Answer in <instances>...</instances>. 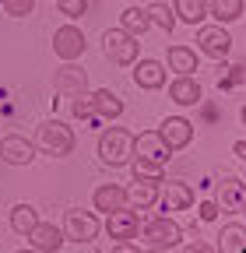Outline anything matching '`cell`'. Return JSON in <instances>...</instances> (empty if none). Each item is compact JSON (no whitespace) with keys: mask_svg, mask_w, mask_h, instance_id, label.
I'll return each mask as SVG.
<instances>
[{"mask_svg":"<svg viewBox=\"0 0 246 253\" xmlns=\"http://www.w3.org/2000/svg\"><path fill=\"white\" fill-rule=\"evenodd\" d=\"M32 144H36V151H42L49 158H67L74 151L78 137H74V130H71L64 120H42L36 126V141Z\"/></svg>","mask_w":246,"mask_h":253,"instance_id":"6da1fadb","label":"cell"},{"mask_svg":"<svg viewBox=\"0 0 246 253\" xmlns=\"http://www.w3.org/2000/svg\"><path fill=\"white\" fill-rule=\"evenodd\" d=\"M99 158L109 169H123L134 158V134L123 130V126H109L99 137Z\"/></svg>","mask_w":246,"mask_h":253,"instance_id":"7a4b0ae2","label":"cell"},{"mask_svg":"<svg viewBox=\"0 0 246 253\" xmlns=\"http://www.w3.org/2000/svg\"><path fill=\"white\" fill-rule=\"evenodd\" d=\"M137 236H141V246L144 250H159V253L162 250H176L183 243V229L176 225L169 214H155L144 229H137Z\"/></svg>","mask_w":246,"mask_h":253,"instance_id":"3957f363","label":"cell"},{"mask_svg":"<svg viewBox=\"0 0 246 253\" xmlns=\"http://www.w3.org/2000/svg\"><path fill=\"white\" fill-rule=\"evenodd\" d=\"M102 53L116 63V67H130V63L141 56V39L116 25V28L102 32Z\"/></svg>","mask_w":246,"mask_h":253,"instance_id":"277c9868","label":"cell"},{"mask_svg":"<svg viewBox=\"0 0 246 253\" xmlns=\"http://www.w3.org/2000/svg\"><path fill=\"white\" fill-rule=\"evenodd\" d=\"M99 218L95 211H84V208H71L64 214V243H78V246H91L99 236Z\"/></svg>","mask_w":246,"mask_h":253,"instance_id":"5b68a950","label":"cell"},{"mask_svg":"<svg viewBox=\"0 0 246 253\" xmlns=\"http://www.w3.org/2000/svg\"><path fill=\"white\" fill-rule=\"evenodd\" d=\"M197 49L211 60H225L232 53V36L225 32V25H197Z\"/></svg>","mask_w":246,"mask_h":253,"instance_id":"8992f818","label":"cell"},{"mask_svg":"<svg viewBox=\"0 0 246 253\" xmlns=\"http://www.w3.org/2000/svg\"><path fill=\"white\" fill-rule=\"evenodd\" d=\"M137 229H141V214L127 204V208H116L106 214V236L113 243H127V239H137Z\"/></svg>","mask_w":246,"mask_h":253,"instance_id":"52a82bcc","label":"cell"},{"mask_svg":"<svg viewBox=\"0 0 246 253\" xmlns=\"http://www.w3.org/2000/svg\"><path fill=\"white\" fill-rule=\"evenodd\" d=\"M53 88H56V95L78 99V95H84V91H88V71H84V67H78V60H64V67H56Z\"/></svg>","mask_w":246,"mask_h":253,"instance_id":"ba28073f","label":"cell"},{"mask_svg":"<svg viewBox=\"0 0 246 253\" xmlns=\"http://www.w3.org/2000/svg\"><path fill=\"white\" fill-rule=\"evenodd\" d=\"M84 46H88L84 42V32L78 25H60L53 32V53H56V60H81Z\"/></svg>","mask_w":246,"mask_h":253,"instance_id":"9c48e42d","label":"cell"},{"mask_svg":"<svg viewBox=\"0 0 246 253\" xmlns=\"http://www.w3.org/2000/svg\"><path fill=\"white\" fill-rule=\"evenodd\" d=\"M162 183H165V179H162ZM194 201H197L194 186L183 183V179H169V183L159 190V204H162V211H190Z\"/></svg>","mask_w":246,"mask_h":253,"instance_id":"30bf717a","label":"cell"},{"mask_svg":"<svg viewBox=\"0 0 246 253\" xmlns=\"http://www.w3.org/2000/svg\"><path fill=\"white\" fill-rule=\"evenodd\" d=\"M0 162H7V166H32L36 162V144L28 137H21V134L0 137Z\"/></svg>","mask_w":246,"mask_h":253,"instance_id":"8fae6325","label":"cell"},{"mask_svg":"<svg viewBox=\"0 0 246 253\" xmlns=\"http://www.w3.org/2000/svg\"><path fill=\"white\" fill-rule=\"evenodd\" d=\"M25 239H28V246H32L36 253H56L60 246H64V229H60L56 221H36Z\"/></svg>","mask_w":246,"mask_h":253,"instance_id":"7c38bea8","label":"cell"},{"mask_svg":"<svg viewBox=\"0 0 246 253\" xmlns=\"http://www.w3.org/2000/svg\"><path fill=\"white\" fill-rule=\"evenodd\" d=\"M169 144L159 137V130H144L134 137V158H144V162H155V166H165L169 162Z\"/></svg>","mask_w":246,"mask_h":253,"instance_id":"4fadbf2b","label":"cell"},{"mask_svg":"<svg viewBox=\"0 0 246 253\" xmlns=\"http://www.w3.org/2000/svg\"><path fill=\"white\" fill-rule=\"evenodd\" d=\"M159 137L169 144V151H183V148L194 141V123H190L187 116H169V120H162V126H159Z\"/></svg>","mask_w":246,"mask_h":253,"instance_id":"5bb4252c","label":"cell"},{"mask_svg":"<svg viewBox=\"0 0 246 253\" xmlns=\"http://www.w3.org/2000/svg\"><path fill=\"white\" fill-rule=\"evenodd\" d=\"M214 204H218L225 214H243L246 211V186H243V179L239 176H225Z\"/></svg>","mask_w":246,"mask_h":253,"instance_id":"9a60e30c","label":"cell"},{"mask_svg":"<svg viewBox=\"0 0 246 253\" xmlns=\"http://www.w3.org/2000/svg\"><path fill=\"white\" fill-rule=\"evenodd\" d=\"M134 67V84L137 88H144V91H159V88H165V67L159 60H134L130 63Z\"/></svg>","mask_w":246,"mask_h":253,"instance_id":"2e32d148","label":"cell"},{"mask_svg":"<svg viewBox=\"0 0 246 253\" xmlns=\"http://www.w3.org/2000/svg\"><path fill=\"white\" fill-rule=\"evenodd\" d=\"M88 102H91V109H95V116L99 120H120L123 116V99L113 91V88H99V91H88Z\"/></svg>","mask_w":246,"mask_h":253,"instance_id":"e0dca14e","label":"cell"},{"mask_svg":"<svg viewBox=\"0 0 246 253\" xmlns=\"http://www.w3.org/2000/svg\"><path fill=\"white\" fill-rule=\"evenodd\" d=\"M91 208L109 214L116 208H127V190H123L120 183H99L95 186V194H91Z\"/></svg>","mask_w":246,"mask_h":253,"instance_id":"ac0fdd59","label":"cell"},{"mask_svg":"<svg viewBox=\"0 0 246 253\" xmlns=\"http://www.w3.org/2000/svg\"><path fill=\"white\" fill-rule=\"evenodd\" d=\"M159 190H162L159 179H134V186L127 190V204L134 211H148L159 204Z\"/></svg>","mask_w":246,"mask_h":253,"instance_id":"d6986e66","label":"cell"},{"mask_svg":"<svg viewBox=\"0 0 246 253\" xmlns=\"http://www.w3.org/2000/svg\"><path fill=\"white\" fill-rule=\"evenodd\" d=\"M169 99L176 106H197L201 102V84L194 74H176L172 84H169Z\"/></svg>","mask_w":246,"mask_h":253,"instance_id":"ffe728a7","label":"cell"},{"mask_svg":"<svg viewBox=\"0 0 246 253\" xmlns=\"http://www.w3.org/2000/svg\"><path fill=\"white\" fill-rule=\"evenodd\" d=\"M172 14H176V21L197 28L207 18V0H172Z\"/></svg>","mask_w":246,"mask_h":253,"instance_id":"44dd1931","label":"cell"},{"mask_svg":"<svg viewBox=\"0 0 246 253\" xmlns=\"http://www.w3.org/2000/svg\"><path fill=\"white\" fill-rule=\"evenodd\" d=\"M207 14L218 25H232L243 18V0H207Z\"/></svg>","mask_w":246,"mask_h":253,"instance_id":"7402d4cb","label":"cell"},{"mask_svg":"<svg viewBox=\"0 0 246 253\" xmlns=\"http://www.w3.org/2000/svg\"><path fill=\"white\" fill-rule=\"evenodd\" d=\"M169 71L176 74H194L197 71V53L190 46H169Z\"/></svg>","mask_w":246,"mask_h":253,"instance_id":"603a6c76","label":"cell"},{"mask_svg":"<svg viewBox=\"0 0 246 253\" xmlns=\"http://www.w3.org/2000/svg\"><path fill=\"white\" fill-rule=\"evenodd\" d=\"M120 28L123 32H130V36H144V32L151 28V21H148V11L144 7H127V11H123L120 14Z\"/></svg>","mask_w":246,"mask_h":253,"instance_id":"cb8c5ba5","label":"cell"},{"mask_svg":"<svg viewBox=\"0 0 246 253\" xmlns=\"http://www.w3.org/2000/svg\"><path fill=\"white\" fill-rule=\"evenodd\" d=\"M214 250H222V253H243V250H246V229H243V225H229V229H222L218 246H214Z\"/></svg>","mask_w":246,"mask_h":253,"instance_id":"d4e9b609","label":"cell"},{"mask_svg":"<svg viewBox=\"0 0 246 253\" xmlns=\"http://www.w3.org/2000/svg\"><path fill=\"white\" fill-rule=\"evenodd\" d=\"M36 221H39V214H36L32 204H14V208H11V229H14L18 236H28V229H32Z\"/></svg>","mask_w":246,"mask_h":253,"instance_id":"484cf974","label":"cell"},{"mask_svg":"<svg viewBox=\"0 0 246 253\" xmlns=\"http://www.w3.org/2000/svg\"><path fill=\"white\" fill-rule=\"evenodd\" d=\"M144 11H148V21L155 25V28H162L165 36L176 28V14H172V7H169V4H151V7H144Z\"/></svg>","mask_w":246,"mask_h":253,"instance_id":"4316f807","label":"cell"},{"mask_svg":"<svg viewBox=\"0 0 246 253\" xmlns=\"http://www.w3.org/2000/svg\"><path fill=\"white\" fill-rule=\"evenodd\" d=\"M134 169V179H165V166H155V162H144V158H130L127 162Z\"/></svg>","mask_w":246,"mask_h":253,"instance_id":"83f0119b","label":"cell"},{"mask_svg":"<svg viewBox=\"0 0 246 253\" xmlns=\"http://www.w3.org/2000/svg\"><path fill=\"white\" fill-rule=\"evenodd\" d=\"M0 7H4V14H11V18H28L36 11V0H0Z\"/></svg>","mask_w":246,"mask_h":253,"instance_id":"f1b7e54d","label":"cell"},{"mask_svg":"<svg viewBox=\"0 0 246 253\" xmlns=\"http://www.w3.org/2000/svg\"><path fill=\"white\" fill-rule=\"evenodd\" d=\"M71 113L78 116V120H84V123H95L99 116H95V109H91V102H88V91L84 95H78V99L71 102Z\"/></svg>","mask_w":246,"mask_h":253,"instance_id":"f546056e","label":"cell"},{"mask_svg":"<svg viewBox=\"0 0 246 253\" xmlns=\"http://www.w3.org/2000/svg\"><path fill=\"white\" fill-rule=\"evenodd\" d=\"M56 7H60V14H67L71 21H78L88 11V0H56Z\"/></svg>","mask_w":246,"mask_h":253,"instance_id":"4dcf8cb0","label":"cell"},{"mask_svg":"<svg viewBox=\"0 0 246 253\" xmlns=\"http://www.w3.org/2000/svg\"><path fill=\"white\" fill-rule=\"evenodd\" d=\"M243 63H232V67H229V78H222V88H239L243 84Z\"/></svg>","mask_w":246,"mask_h":253,"instance_id":"1f68e13d","label":"cell"},{"mask_svg":"<svg viewBox=\"0 0 246 253\" xmlns=\"http://www.w3.org/2000/svg\"><path fill=\"white\" fill-rule=\"evenodd\" d=\"M194 204H197V201H194ZM197 211H201V221H214V218L222 214V208L214 204V201H204V204H197Z\"/></svg>","mask_w":246,"mask_h":253,"instance_id":"d6a6232c","label":"cell"},{"mask_svg":"<svg viewBox=\"0 0 246 253\" xmlns=\"http://www.w3.org/2000/svg\"><path fill=\"white\" fill-rule=\"evenodd\" d=\"M187 250H190V253H211L214 246H211V243H190Z\"/></svg>","mask_w":246,"mask_h":253,"instance_id":"836d02e7","label":"cell"},{"mask_svg":"<svg viewBox=\"0 0 246 253\" xmlns=\"http://www.w3.org/2000/svg\"><path fill=\"white\" fill-rule=\"evenodd\" d=\"M232 155L243 162V158H246V144H243V141H236V144H232Z\"/></svg>","mask_w":246,"mask_h":253,"instance_id":"e575fe53","label":"cell"}]
</instances>
